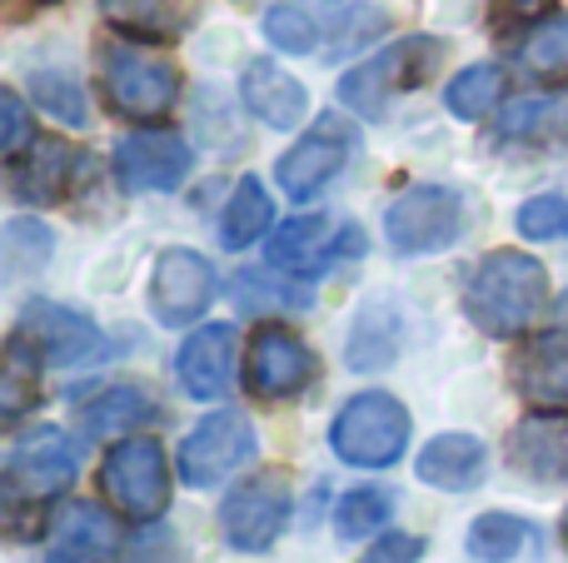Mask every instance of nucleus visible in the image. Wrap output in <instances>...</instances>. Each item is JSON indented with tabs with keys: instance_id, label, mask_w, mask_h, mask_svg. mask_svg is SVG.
<instances>
[{
	"instance_id": "nucleus-41",
	"label": "nucleus",
	"mask_w": 568,
	"mask_h": 563,
	"mask_svg": "<svg viewBox=\"0 0 568 563\" xmlns=\"http://www.w3.org/2000/svg\"><path fill=\"white\" fill-rule=\"evenodd\" d=\"M559 319H564V329H568V289L559 295Z\"/></svg>"
},
{
	"instance_id": "nucleus-38",
	"label": "nucleus",
	"mask_w": 568,
	"mask_h": 563,
	"mask_svg": "<svg viewBox=\"0 0 568 563\" xmlns=\"http://www.w3.org/2000/svg\"><path fill=\"white\" fill-rule=\"evenodd\" d=\"M120 563H190V559H185V549H180V539L170 534V529H145V534L120 554Z\"/></svg>"
},
{
	"instance_id": "nucleus-5",
	"label": "nucleus",
	"mask_w": 568,
	"mask_h": 563,
	"mask_svg": "<svg viewBox=\"0 0 568 563\" xmlns=\"http://www.w3.org/2000/svg\"><path fill=\"white\" fill-rule=\"evenodd\" d=\"M394 255H434L464 235V199L449 185H414L384 215Z\"/></svg>"
},
{
	"instance_id": "nucleus-29",
	"label": "nucleus",
	"mask_w": 568,
	"mask_h": 563,
	"mask_svg": "<svg viewBox=\"0 0 568 563\" xmlns=\"http://www.w3.org/2000/svg\"><path fill=\"white\" fill-rule=\"evenodd\" d=\"M504 85H509V80H504L499 65H469V70H459V75L449 80L444 100H449V110L459 120H484V115L499 110Z\"/></svg>"
},
{
	"instance_id": "nucleus-39",
	"label": "nucleus",
	"mask_w": 568,
	"mask_h": 563,
	"mask_svg": "<svg viewBox=\"0 0 568 563\" xmlns=\"http://www.w3.org/2000/svg\"><path fill=\"white\" fill-rule=\"evenodd\" d=\"M0 120H6V135H0V150H6V155L16 160L20 150L30 145V110H26V100H20L16 90H6V95H0Z\"/></svg>"
},
{
	"instance_id": "nucleus-10",
	"label": "nucleus",
	"mask_w": 568,
	"mask_h": 563,
	"mask_svg": "<svg viewBox=\"0 0 568 563\" xmlns=\"http://www.w3.org/2000/svg\"><path fill=\"white\" fill-rule=\"evenodd\" d=\"M284 524H290V484H284L280 469L250 474L220 509V529L240 554H265L284 534Z\"/></svg>"
},
{
	"instance_id": "nucleus-19",
	"label": "nucleus",
	"mask_w": 568,
	"mask_h": 563,
	"mask_svg": "<svg viewBox=\"0 0 568 563\" xmlns=\"http://www.w3.org/2000/svg\"><path fill=\"white\" fill-rule=\"evenodd\" d=\"M514 385L529 405L539 409H568V335H539L514 359Z\"/></svg>"
},
{
	"instance_id": "nucleus-31",
	"label": "nucleus",
	"mask_w": 568,
	"mask_h": 563,
	"mask_svg": "<svg viewBox=\"0 0 568 563\" xmlns=\"http://www.w3.org/2000/svg\"><path fill=\"white\" fill-rule=\"evenodd\" d=\"M160 409L150 405L140 389H105L100 399H90L85 405V434H115V429H140L150 424Z\"/></svg>"
},
{
	"instance_id": "nucleus-2",
	"label": "nucleus",
	"mask_w": 568,
	"mask_h": 563,
	"mask_svg": "<svg viewBox=\"0 0 568 563\" xmlns=\"http://www.w3.org/2000/svg\"><path fill=\"white\" fill-rule=\"evenodd\" d=\"M329 444L354 469H389V464H399L404 444H409V409L394 395H384V389L354 395L334 414Z\"/></svg>"
},
{
	"instance_id": "nucleus-12",
	"label": "nucleus",
	"mask_w": 568,
	"mask_h": 563,
	"mask_svg": "<svg viewBox=\"0 0 568 563\" xmlns=\"http://www.w3.org/2000/svg\"><path fill=\"white\" fill-rule=\"evenodd\" d=\"M220 275L205 255L195 249H165L155 259V275H150V309H155L160 325L185 329L215 305Z\"/></svg>"
},
{
	"instance_id": "nucleus-42",
	"label": "nucleus",
	"mask_w": 568,
	"mask_h": 563,
	"mask_svg": "<svg viewBox=\"0 0 568 563\" xmlns=\"http://www.w3.org/2000/svg\"><path fill=\"white\" fill-rule=\"evenodd\" d=\"M564 544H568V519H564Z\"/></svg>"
},
{
	"instance_id": "nucleus-30",
	"label": "nucleus",
	"mask_w": 568,
	"mask_h": 563,
	"mask_svg": "<svg viewBox=\"0 0 568 563\" xmlns=\"http://www.w3.org/2000/svg\"><path fill=\"white\" fill-rule=\"evenodd\" d=\"M40 365H45V359H40L20 335H10L6 375H0V409H6V419H20L40 399Z\"/></svg>"
},
{
	"instance_id": "nucleus-21",
	"label": "nucleus",
	"mask_w": 568,
	"mask_h": 563,
	"mask_svg": "<svg viewBox=\"0 0 568 563\" xmlns=\"http://www.w3.org/2000/svg\"><path fill=\"white\" fill-rule=\"evenodd\" d=\"M80 170V155L60 140H36L30 145V160H16V175H10V190L26 205H60L70 195V180Z\"/></svg>"
},
{
	"instance_id": "nucleus-36",
	"label": "nucleus",
	"mask_w": 568,
	"mask_h": 563,
	"mask_svg": "<svg viewBox=\"0 0 568 563\" xmlns=\"http://www.w3.org/2000/svg\"><path fill=\"white\" fill-rule=\"evenodd\" d=\"M36 100L40 110H50L55 120H65V125H85L90 110H85V90H80V80L70 75H36Z\"/></svg>"
},
{
	"instance_id": "nucleus-9",
	"label": "nucleus",
	"mask_w": 568,
	"mask_h": 563,
	"mask_svg": "<svg viewBox=\"0 0 568 563\" xmlns=\"http://www.w3.org/2000/svg\"><path fill=\"white\" fill-rule=\"evenodd\" d=\"M70 479H75V444L60 429H30L6 454V504H45V499L65 494Z\"/></svg>"
},
{
	"instance_id": "nucleus-14",
	"label": "nucleus",
	"mask_w": 568,
	"mask_h": 563,
	"mask_svg": "<svg viewBox=\"0 0 568 563\" xmlns=\"http://www.w3.org/2000/svg\"><path fill=\"white\" fill-rule=\"evenodd\" d=\"M349 155H354V130H349V120L324 115L320 125H314L310 135L300 140V145L280 155V190H284L290 199L320 195V190L329 185V180L339 175L344 165H349Z\"/></svg>"
},
{
	"instance_id": "nucleus-7",
	"label": "nucleus",
	"mask_w": 568,
	"mask_h": 563,
	"mask_svg": "<svg viewBox=\"0 0 568 563\" xmlns=\"http://www.w3.org/2000/svg\"><path fill=\"white\" fill-rule=\"evenodd\" d=\"M255 424L240 409H220V414L200 419V429L180 444V479L190 489H220L230 474H240L255 459Z\"/></svg>"
},
{
	"instance_id": "nucleus-17",
	"label": "nucleus",
	"mask_w": 568,
	"mask_h": 563,
	"mask_svg": "<svg viewBox=\"0 0 568 563\" xmlns=\"http://www.w3.org/2000/svg\"><path fill=\"white\" fill-rule=\"evenodd\" d=\"M509 464L529 484H568V419L554 409L549 419H524L509 434Z\"/></svg>"
},
{
	"instance_id": "nucleus-13",
	"label": "nucleus",
	"mask_w": 568,
	"mask_h": 563,
	"mask_svg": "<svg viewBox=\"0 0 568 563\" xmlns=\"http://www.w3.org/2000/svg\"><path fill=\"white\" fill-rule=\"evenodd\" d=\"M195 155L175 130H135L115 145V180L130 195H155V190H175L190 175Z\"/></svg>"
},
{
	"instance_id": "nucleus-23",
	"label": "nucleus",
	"mask_w": 568,
	"mask_h": 563,
	"mask_svg": "<svg viewBox=\"0 0 568 563\" xmlns=\"http://www.w3.org/2000/svg\"><path fill=\"white\" fill-rule=\"evenodd\" d=\"M270 219H275V205H270L265 185H260L255 175H245L235 185V195H230L225 219H220V245H225V249L255 245V239L270 229Z\"/></svg>"
},
{
	"instance_id": "nucleus-40",
	"label": "nucleus",
	"mask_w": 568,
	"mask_h": 563,
	"mask_svg": "<svg viewBox=\"0 0 568 563\" xmlns=\"http://www.w3.org/2000/svg\"><path fill=\"white\" fill-rule=\"evenodd\" d=\"M424 559V539L414 534H384L374 549H364L359 563H419Z\"/></svg>"
},
{
	"instance_id": "nucleus-3",
	"label": "nucleus",
	"mask_w": 568,
	"mask_h": 563,
	"mask_svg": "<svg viewBox=\"0 0 568 563\" xmlns=\"http://www.w3.org/2000/svg\"><path fill=\"white\" fill-rule=\"evenodd\" d=\"M439 55H444L439 40L409 35V40H399V45L369 55L364 65H354L349 75L339 80V100L354 110V115L384 120L389 115V100L404 95V90H414V85H424V80L434 75V65H439Z\"/></svg>"
},
{
	"instance_id": "nucleus-6",
	"label": "nucleus",
	"mask_w": 568,
	"mask_h": 563,
	"mask_svg": "<svg viewBox=\"0 0 568 563\" xmlns=\"http://www.w3.org/2000/svg\"><path fill=\"white\" fill-rule=\"evenodd\" d=\"M100 484H105L110 504H115L125 519H160V509H165V499H170L165 449L145 434L120 439V444L105 454Z\"/></svg>"
},
{
	"instance_id": "nucleus-8",
	"label": "nucleus",
	"mask_w": 568,
	"mask_h": 563,
	"mask_svg": "<svg viewBox=\"0 0 568 563\" xmlns=\"http://www.w3.org/2000/svg\"><path fill=\"white\" fill-rule=\"evenodd\" d=\"M270 265L284 275H329L339 259L364 255V229L359 225H334L329 215H294L270 235Z\"/></svg>"
},
{
	"instance_id": "nucleus-15",
	"label": "nucleus",
	"mask_w": 568,
	"mask_h": 563,
	"mask_svg": "<svg viewBox=\"0 0 568 563\" xmlns=\"http://www.w3.org/2000/svg\"><path fill=\"white\" fill-rule=\"evenodd\" d=\"M245 379L260 399H290V395H300V389H310L314 355L300 335H290V329H280V325H265L250 339Z\"/></svg>"
},
{
	"instance_id": "nucleus-1",
	"label": "nucleus",
	"mask_w": 568,
	"mask_h": 563,
	"mask_svg": "<svg viewBox=\"0 0 568 563\" xmlns=\"http://www.w3.org/2000/svg\"><path fill=\"white\" fill-rule=\"evenodd\" d=\"M544 299H549V275L539 259L519 249H494L464 279V309L494 339H514L519 329H529Z\"/></svg>"
},
{
	"instance_id": "nucleus-33",
	"label": "nucleus",
	"mask_w": 568,
	"mask_h": 563,
	"mask_svg": "<svg viewBox=\"0 0 568 563\" xmlns=\"http://www.w3.org/2000/svg\"><path fill=\"white\" fill-rule=\"evenodd\" d=\"M524 544H529V524L514 514H484L469 529V554L479 563H509L524 554Z\"/></svg>"
},
{
	"instance_id": "nucleus-18",
	"label": "nucleus",
	"mask_w": 568,
	"mask_h": 563,
	"mask_svg": "<svg viewBox=\"0 0 568 563\" xmlns=\"http://www.w3.org/2000/svg\"><path fill=\"white\" fill-rule=\"evenodd\" d=\"M240 95H245V110L255 120H265L270 130H294L304 115H310V95L304 85L280 70L275 60H250L245 75H240Z\"/></svg>"
},
{
	"instance_id": "nucleus-20",
	"label": "nucleus",
	"mask_w": 568,
	"mask_h": 563,
	"mask_svg": "<svg viewBox=\"0 0 568 563\" xmlns=\"http://www.w3.org/2000/svg\"><path fill=\"white\" fill-rule=\"evenodd\" d=\"M115 554H120L115 519L100 514L95 504H75L60 514L45 563H115Z\"/></svg>"
},
{
	"instance_id": "nucleus-27",
	"label": "nucleus",
	"mask_w": 568,
	"mask_h": 563,
	"mask_svg": "<svg viewBox=\"0 0 568 563\" xmlns=\"http://www.w3.org/2000/svg\"><path fill=\"white\" fill-rule=\"evenodd\" d=\"M399 355V319L394 309L369 305L349 329V365L354 369H384Z\"/></svg>"
},
{
	"instance_id": "nucleus-11",
	"label": "nucleus",
	"mask_w": 568,
	"mask_h": 563,
	"mask_svg": "<svg viewBox=\"0 0 568 563\" xmlns=\"http://www.w3.org/2000/svg\"><path fill=\"white\" fill-rule=\"evenodd\" d=\"M16 335L26 339V345L36 349L45 365H60V369L100 365V359L110 355V339L100 335L95 319L75 315V309H65V305H50V299H36V305H26Z\"/></svg>"
},
{
	"instance_id": "nucleus-34",
	"label": "nucleus",
	"mask_w": 568,
	"mask_h": 563,
	"mask_svg": "<svg viewBox=\"0 0 568 563\" xmlns=\"http://www.w3.org/2000/svg\"><path fill=\"white\" fill-rule=\"evenodd\" d=\"M50 259V229L45 225H30V219H16L6 225V269L10 275H30Z\"/></svg>"
},
{
	"instance_id": "nucleus-4",
	"label": "nucleus",
	"mask_w": 568,
	"mask_h": 563,
	"mask_svg": "<svg viewBox=\"0 0 568 563\" xmlns=\"http://www.w3.org/2000/svg\"><path fill=\"white\" fill-rule=\"evenodd\" d=\"M100 75H105L110 105L130 120H160L180 95V70L165 55L140 50L130 40H110L100 50Z\"/></svg>"
},
{
	"instance_id": "nucleus-24",
	"label": "nucleus",
	"mask_w": 568,
	"mask_h": 563,
	"mask_svg": "<svg viewBox=\"0 0 568 563\" xmlns=\"http://www.w3.org/2000/svg\"><path fill=\"white\" fill-rule=\"evenodd\" d=\"M100 10H105L110 25L130 30V35L160 40V35H180L190 0H100Z\"/></svg>"
},
{
	"instance_id": "nucleus-37",
	"label": "nucleus",
	"mask_w": 568,
	"mask_h": 563,
	"mask_svg": "<svg viewBox=\"0 0 568 563\" xmlns=\"http://www.w3.org/2000/svg\"><path fill=\"white\" fill-rule=\"evenodd\" d=\"M235 305L250 309V315H265V309H304V289L290 285H265V275H240L235 285Z\"/></svg>"
},
{
	"instance_id": "nucleus-32",
	"label": "nucleus",
	"mask_w": 568,
	"mask_h": 563,
	"mask_svg": "<svg viewBox=\"0 0 568 563\" xmlns=\"http://www.w3.org/2000/svg\"><path fill=\"white\" fill-rule=\"evenodd\" d=\"M394 514V494L389 489H349V494L339 499V509H334V529H339V539H349V544H359V539L379 534L384 524H389Z\"/></svg>"
},
{
	"instance_id": "nucleus-22",
	"label": "nucleus",
	"mask_w": 568,
	"mask_h": 563,
	"mask_svg": "<svg viewBox=\"0 0 568 563\" xmlns=\"http://www.w3.org/2000/svg\"><path fill=\"white\" fill-rule=\"evenodd\" d=\"M419 479L444 494H464V489L484 484V444L474 434H439L424 444L419 454Z\"/></svg>"
},
{
	"instance_id": "nucleus-35",
	"label": "nucleus",
	"mask_w": 568,
	"mask_h": 563,
	"mask_svg": "<svg viewBox=\"0 0 568 563\" xmlns=\"http://www.w3.org/2000/svg\"><path fill=\"white\" fill-rule=\"evenodd\" d=\"M514 229L524 239H564L568 235V199L564 195H534L529 205H519Z\"/></svg>"
},
{
	"instance_id": "nucleus-28",
	"label": "nucleus",
	"mask_w": 568,
	"mask_h": 563,
	"mask_svg": "<svg viewBox=\"0 0 568 563\" xmlns=\"http://www.w3.org/2000/svg\"><path fill=\"white\" fill-rule=\"evenodd\" d=\"M324 30H334V25L314 6H294L290 0V6L265 10V35L275 50H284V55H310V50L324 40Z\"/></svg>"
},
{
	"instance_id": "nucleus-16",
	"label": "nucleus",
	"mask_w": 568,
	"mask_h": 563,
	"mask_svg": "<svg viewBox=\"0 0 568 563\" xmlns=\"http://www.w3.org/2000/svg\"><path fill=\"white\" fill-rule=\"evenodd\" d=\"M235 329L230 325H205L180 345V359H175V375L185 385L190 399H220L230 385H235Z\"/></svg>"
},
{
	"instance_id": "nucleus-26",
	"label": "nucleus",
	"mask_w": 568,
	"mask_h": 563,
	"mask_svg": "<svg viewBox=\"0 0 568 563\" xmlns=\"http://www.w3.org/2000/svg\"><path fill=\"white\" fill-rule=\"evenodd\" d=\"M504 140H559L568 135V95H524L504 110Z\"/></svg>"
},
{
	"instance_id": "nucleus-25",
	"label": "nucleus",
	"mask_w": 568,
	"mask_h": 563,
	"mask_svg": "<svg viewBox=\"0 0 568 563\" xmlns=\"http://www.w3.org/2000/svg\"><path fill=\"white\" fill-rule=\"evenodd\" d=\"M519 65L539 80L568 75V10H549L539 25H529L519 40Z\"/></svg>"
}]
</instances>
